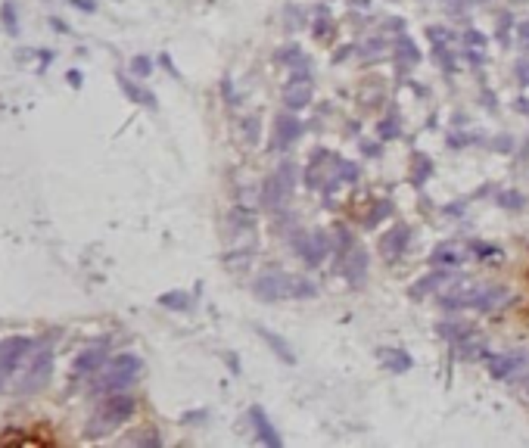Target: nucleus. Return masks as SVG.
<instances>
[{"instance_id": "1", "label": "nucleus", "mask_w": 529, "mask_h": 448, "mask_svg": "<svg viewBox=\"0 0 529 448\" xmlns=\"http://www.w3.org/2000/svg\"><path fill=\"white\" fill-rule=\"evenodd\" d=\"M514 296L508 287L499 284H457L455 289L439 296V305L448 311L455 309H473V311H495L501 305H508V299Z\"/></svg>"}, {"instance_id": "2", "label": "nucleus", "mask_w": 529, "mask_h": 448, "mask_svg": "<svg viewBox=\"0 0 529 448\" xmlns=\"http://www.w3.org/2000/svg\"><path fill=\"white\" fill-rule=\"evenodd\" d=\"M134 411H137V398L128 396V392H106L103 402L97 405V411H93V418L88 420V430H84V436L88 439H100L106 436L109 430L122 427L125 420L134 418Z\"/></svg>"}, {"instance_id": "3", "label": "nucleus", "mask_w": 529, "mask_h": 448, "mask_svg": "<svg viewBox=\"0 0 529 448\" xmlns=\"http://www.w3.org/2000/svg\"><path fill=\"white\" fill-rule=\"evenodd\" d=\"M140 374H144V361L137 355H131V352H122V355H115L113 361H106L103 367H100L97 380H93V392H122L128 389L134 380H140Z\"/></svg>"}, {"instance_id": "4", "label": "nucleus", "mask_w": 529, "mask_h": 448, "mask_svg": "<svg viewBox=\"0 0 529 448\" xmlns=\"http://www.w3.org/2000/svg\"><path fill=\"white\" fill-rule=\"evenodd\" d=\"M50 374H53V352L50 349H41V352H28L22 367L16 371L13 377V392L16 396H35L41 392L47 383H50Z\"/></svg>"}, {"instance_id": "5", "label": "nucleus", "mask_w": 529, "mask_h": 448, "mask_svg": "<svg viewBox=\"0 0 529 448\" xmlns=\"http://www.w3.org/2000/svg\"><path fill=\"white\" fill-rule=\"evenodd\" d=\"M293 289H296V277L280 268H265L252 280V293L265 302H283V299H293Z\"/></svg>"}, {"instance_id": "6", "label": "nucleus", "mask_w": 529, "mask_h": 448, "mask_svg": "<svg viewBox=\"0 0 529 448\" xmlns=\"http://www.w3.org/2000/svg\"><path fill=\"white\" fill-rule=\"evenodd\" d=\"M31 349H35V343L28 336H10V340L0 343V392H6L13 386V377Z\"/></svg>"}, {"instance_id": "7", "label": "nucleus", "mask_w": 529, "mask_h": 448, "mask_svg": "<svg viewBox=\"0 0 529 448\" xmlns=\"http://www.w3.org/2000/svg\"><path fill=\"white\" fill-rule=\"evenodd\" d=\"M529 364V352L514 349V352H495V355H486V371L495 377V380H514V377Z\"/></svg>"}, {"instance_id": "8", "label": "nucleus", "mask_w": 529, "mask_h": 448, "mask_svg": "<svg viewBox=\"0 0 529 448\" xmlns=\"http://www.w3.org/2000/svg\"><path fill=\"white\" fill-rule=\"evenodd\" d=\"M293 184H296V178H293V165H283L280 171H274V175H268L265 180V190H262V202L268 209H274V206H283V202L290 200V193H293Z\"/></svg>"}, {"instance_id": "9", "label": "nucleus", "mask_w": 529, "mask_h": 448, "mask_svg": "<svg viewBox=\"0 0 529 448\" xmlns=\"http://www.w3.org/2000/svg\"><path fill=\"white\" fill-rule=\"evenodd\" d=\"M293 249L309 268H314V265H321L324 255H327L330 240H327V234H302L299 231V234H293Z\"/></svg>"}, {"instance_id": "10", "label": "nucleus", "mask_w": 529, "mask_h": 448, "mask_svg": "<svg viewBox=\"0 0 529 448\" xmlns=\"http://www.w3.org/2000/svg\"><path fill=\"white\" fill-rule=\"evenodd\" d=\"M249 423H252V433H256V439H258L262 445L278 448V445L283 442L280 430L274 427V420L268 418V411H265L262 405H252V408H249Z\"/></svg>"}, {"instance_id": "11", "label": "nucleus", "mask_w": 529, "mask_h": 448, "mask_svg": "<svg viewBox=\"0 0 529 448\" xmlns=\"http://www.w3.org/2000/svg\"><path fill=\"white\" fill-rule=\"evenodd\" d=\"M299 137H302V122H299L296 115L283 113L274 119V147L278 149H290Z\"/></svg>"}, {"instance_id": "12", "label": "nucleus", "mask_w": 529, "mask_h": 448, "mask_svg": "<svg viewBox=\"0 0 529 448\" xmlns=\"http://www.w3.org/2000/svg\"><path fill=\"white\" fill-rule=\"evenodd\" d=\"M408 243H411V227L399 224V227H392L389 234H383V237H380V253H383V258L396 262L399 255H405Z\"/></svg>"}, {"instance_id": "13", "label": "nucleus", "mask_w": 529, "mask_h": 448, "mask_svg": "<svg viewBox=\"0 0 529 448\" xmlns=\"http://www.w3.org/2000/svg\"><path fill=\"white\" fill-rule=\"evenodd\" d=\"M103 364H106V345L100 343V345H91V349L78 352L75 364H72V374L75 377H93Z\"/></svg>"}, {"instance_id": "14", "label": "nucleus", "mask_w": 529, "mask_h": 448, "mask_svg": "<svg viewBox=\"0 0 529 448\" xmlns=\"http://www.w3.org/2000/svg\"><path fill=\"white\" fill-rule=\"evenodd\" d=\"M457 277H461V274H455L452 268H436V271L423 274V277L417 280L411 289H408V296H411V299H423V293H433V289L452 284V280H457Z\"/></svg>"}, {"instance_id": "15", "label": "nucleus", "mask_w": 529, "mask_h": 448, "mask_svg": "<svg viewBox=\"0 0 529 448\" xmlns=\"http://www.w3.org/2000/svg\"><path fill=\"white\" fill-rule=\"evenodd\" d=\"M368 265H370V255L365 246L349 249V258H346V280H349L352 287H361L368 277Z\"/></svg>"}, {"instance_id": "16", "label": "nucleus", "mask_w": 529, "mask_h": 448, "mask_svg": "<svg viewBox=\"0 0 529 448\" xmlns=\"http://www.w3.org/2000/svg\"><path fill=\"white\" fill-rule=\"evenodd\" d=\"M256 333H258V340H262L268 349L274 352L280 361H287V364H296V355H293V345H290L283 336H278V333H271L268 327H262V324H256Z\"/></svg>"}, {"instance_id": "17", "label": "nucleus", "mask_w": 529, "mask_h": 448, "mask_svg": "<svg viewBox=\"0 0 529 448\" xmlns=\"http://www.w3.org/2000/svg\"><path fill=\"white\" fill-rule=\"evenodd\" d=\"M377 352H380V361H383L386 367H389L392 374L411 371V364H414V361H411V355H408L405 349H377Z\"/></svg>"}, {"instance_id": "18", "label": "nucleus", "mask_w": 529, "mask_h": 448, "mask_svg": "<svg viewBox=\"0 0 529 448\" xmlns=\"http://www.w3.org/2000/svg\"><path fill=\"white\" fill-rule=\"evenodd\" d=\"M436 330H439V336L452 340L455 345H457V343H464L467 336H473V327H470V324H464V321H442V324H439Z\"/></svg>"}, {"instance_id": "19", "label": "nucleus", "mask_w": 529, "mask_h": 448, "mask_svg": "<svg viewBox=\"0 0 529 448\" xmlns=\"http://www.w3.org/2000/svg\"><path fill=\"white\" fill-rule=\"evenodd\" d=\"M190 293H184V289H169V293L159 296V305L169 311H190Z\"/></svg>"}, {"instance_id": "20", "label": "nucleus", "mask_w": 529, "mask_h": 448, "mask_svg": "<svg viewBox=\"0 0 529 448\" xmlns=\"http://www.w3.org/2000/svg\"><path fill=\"white\" fill-rule=\"evenodd\" d=\"M118 84H122V91L128 93V97L134 100V103H140V106H149V109H156V97L149 91H144V88H137V84H131L128 78L125 75H118Z\"/></svg>"}, {"instance_id": "21", "label": "nucleus", "mask_w": 529, "mask_h": 448, "mask_svg": "<svg viewBox=\"0 0 529 448\" xmlns=\"http://www.w3.org/2000/svg\"><path fill=\"white\" fill-rule=\"evenodd\" d=\"M309 100H312V88H309V84H305V88H293V84H290V88L283 91V103H287L290 109L309 106Z\"/></svg>"}, {"instance_id": "22", "label": "nucleus", "mask_w": 529, "mask_h": 448, "mask_svg": "<svg viewBox=\"0 0 529 448\" xmlns=\"http://www.w3.org/2000/svg\"><path fill=\"white\" fill-rule=\"evenodd\" d=\"M0 22H4V28L10 31V35H19V16H16L13 0H4V4H0Z\"/></svg>"}, {"instance_id": "23", "label": "nucleus", "mask_w": 529, "mask_h": 448, "mask_svg": "<svg viewBox=\"0 0 529 448\" xmlns=\"http://www.w3.org/2000/svg\"><path fill=\"white\" fill-rule=\"evenodd\" d=\"M499 206L508 209V212H520V209H526V196L520 190H501L499 193Z\"/></svg>"}, {"instance_id": "24", "label": "nucleus", "mask_w": 529, "mask_h": 448, "mask_svg": "<svg viewBox=\"0 0 529 448\" xmlns=\"http://www.w3.org/2000/svg\"><path fill=\"white\" fill-rule=\"evenodd\" d=\"M231 222H237L234 231H252V227H256V215H252L249 209H243V206H234L231 209Z\"/></svg>"}, {"instance_id": "25", "label": "nucleus", "mask_w": 529, "mask_h": 448, "mask_svg": "<svg viewBox=\"0 0 529 448\" xmlns=\"http://www.w3.org/2000/svg\"><path fill=\"white\" fill-rule=\"evenodd\" d=\"M470 249H473V255H477V258H499L501 255V246H495V243H483V240H473Z\"/></svg>"}, {"instance_id": "26", "label": "nucleus", "mask_w": 529, "mask_h": 448, "mask_svg": "<svg viewBox=\"0 0 529 448\" xmlns=\"http://www.w3.org/2000/svg\"><path fill=\"white\" fill-rule=\"evenodd\" d=\"M389 212H392L389 200H380V206H374V209L368 212V218H365V227H377V224H380L386 215H389Z\"/></svg>"}, {"instance_id": "27", "label": "nucleus", "mask_w": 529, "mask_h": 448, "mask_svg": "<svg viewBox=\"0 0 529 448\" xmlns=\"http://www.w3.org/2000/svg\"><path fill=\"white\" fill-rule=\"evenodd\" d=\"M430 262H433V265H442V262L457 265V262H461V255H457V249H455V246H439L436 253L430 255Z\"/></svg>"}, {"instance_id": "28", "label": "nucleus", "mask_w": 529, "mask_h": 448, "mask_svg": "<svg viewBox=\"0 0 529 448\" xmlns=\"http://www.w3.org/2000/svg\"><path fill=\"white\" fill-rule=\"evenodd\" d=\"M314 296H318V287H314L309 277H296V289H293V299H314Z\"/></svg>"}, {"instance_id": "29", "label": "nucleus", "mask_w": 529, "mask_h": 448, "mask_svg": "<svg viewBox=\"0 0 529 448\" xmlns=\"http://www.w3.org/2000/svg\"><path fill=\"white\" fill-rule=\"evenodd\" d=\"M131 72L137 75V78H147L149 72H153V59H147V57H134V59H131Z\"/></svg>"}, {"instance_id": "30", "label": "nucleus", "mask_w": 529, "mask_h": 448, "mask_svg": "<svg viewBox=\"0 0 529 448\" xmlns=\"http://www.w3.org/2000/svg\"><path fill=\"white\" fill-rule=\"evenodd\" d=\"M131 442H134V445H162V436L156 433L153 427H149V430H144V433H137V436H134Z\"/></svg>"}, {"instance_id": "31", "label": "nucleus", "mask_w": 529, "mask_h": 448, "mask_svg": "<svg viewBox=\"0 0 529 448\" xmlns=\"http://www.w3.org/2000/svg\"><path fill=\"white\" fill-rule=\"evenodd\" d=\"M508 25H511V16L504 13L501 19H499V31H495V38H499L501 44H511V28H508Z\"/></svg>"}, {"instance_id": "32", "label": "nucleus", "mask_w": 529, "mask_h": 448, "mask_svg": "<svg viewBox=\"0 0 529 448\" xmlns=\"http://www.w3.org/2000/svg\"><path fill=\"white\" fill-rule=\"evenodd\" d=\"M517 81L523 84V88H529V59H520L517 62Z\"/></svg>"}, {"instance_id": "33", "label": "nucleus", "mask_w": 529, "mask_h": 448, "mask_svg": "<svg viewBox=\"0 0 529 448\" xmlns=\"http://www.w3.org/2000/svg\"><path fill=\"white\" fill-rule=\"evenodd\" d=\"M517 41L529 53V22H520V25H517Z\"/></svg>"}, {"instance_id": "34", "label": "nucleus", "mask_w": 529, "mask_h": 448, "mask_svg": "<svg viewBox=\"0 0 529 448\" xmlns=\"http://www.w3.org/2000/svg\"><path fill=\"white\" fill-rule=\"evenodd\" d=\"M243 125H246V137L249 140H258V119H246Z\"/></svg>"}, {"instance_id": "35", "label": "nucleus", "mask_w": 529, "mask_h": 448, "mask_svg": "<svg viewBox=\"0 0 529 448\" xmlns=\"http://www.w3.org/2000/svg\"><path fill=\"white\" fill-rule=\"evenodd\" d=\"M464 41H467V44H477V47H483V44H486V38L479 35V31H467V35H464Z\"/></svg>"}, {"instance_id": "36", "label": "nucleus", "mask_w": 529, "mask_h": 448, "mask_svg": "<svg viewBox=\"0 0 529 448\" xmlns=\"http://www.w3.org/2000/svg\"><path fill=\"white\" fill-rule=\"evenodd\" d=\"M72 6H78V10H84V13L97 10V4H93V0H72Z\"/></svg>"}, {"instance_id": "37", "label": "nucleus", "mask_w": 529, "mask_h": 448, "mask_svg": "<svg viewBox=\"0 0 529 448\" xmlns=\"http://www.w3.org/2000/svg\"><path fill=\"white\" fill-rule=\"evenodd\" d=\"M514 106H517V113H526L529 115V97H517Z\"/></svg>"}, {"instance_id": "38", "label": "nucleus", "mask_w": 529, "mask_h": 448, "mask_svg": "<svg viewBox=\"0 0 529 448\" xmlns=\"http://www.w3.org/2000/svg\"><path fill=\"white\" fill-rule=\"evenodd\" d=\"M206 418H209L206 411H193V414H187V418H184V423H196V420H206Z\"/></svg>"}, {"instance_id": "39", "label": "nucleus", "mask_w": 529, "mask_h": 448, "mask_svg": "<svg viewBox=\"0 0 529 448\" xmlns=\"http://www.w3.org/2000/svg\"><path fill=\"white\" fill-rule=\"evenodd\" d=\"M69 84H72V88H78V84H81V72H78V69H72V72H69Z\"/></svg>"}, {"instance_id": "40", "label": "nucleus", "mask_w": 529, "mask_h": 448, "mask_svg": "<svg viewBox=\"0 0 529 448\" xmlns=\"http://www.w3.org/2000/svg\"><path fill=\"white\" fill-rule=\"evenodd\" d=\"M523 386H526V392H529V377H526V383H523Z\"/></svg>"}]
</instances>
